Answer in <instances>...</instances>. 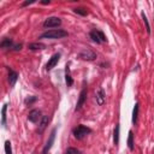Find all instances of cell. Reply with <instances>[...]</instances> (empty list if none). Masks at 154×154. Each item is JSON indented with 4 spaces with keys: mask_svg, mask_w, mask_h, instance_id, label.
Here are the masks:
<instances>
[{
    "mask_svg": "<svg viewBox=\"0 0 154 154\" xmlns=\"http://www.w3.org/2000/svg\"><path fill=\"white\" fill-rule=\"evenodd\" d=\"M69 34L64 29H51L40 35V39H49V40H59L66 37Z\"/></svg>",
    "mask_w": 154,
    "mask_h": 154,
    "instance_id": "obj_1",
    "label": "cell"
},
{
    "mask_svg": "<svg viewBox=\"0 0 154 154\" xmlns=\"http://www.w3.org/2000/svg\"><path fill=\"white\" fill-rule=\"evenodd\" d=\"M90 132H92V129L88 128V126H86V125H82V124L78 125L77 128H75L73 131H72V134H73V136H75L76 140H83Z\"/></svg>",
    "mask_w": 154,
    "mask_h": 154,
    "instance_id": "obj_2",
    "label": "cell"
},
{
    "mask_svg": "<svg viewBox=\"0 0 154 154\" xmlns=\"http://www.w3.org/2000/svg\"><path fill=\"white\" fill-rule=\"evenodd\" d=\"M89 37L96 42V43H104V42H107V39L104 34V31L99 30V29H93L90 33H89Z\"/></svg>",
    "mask_w": 154,
    "mask_h": 154,
    "instance_id": "obj_3",
    "label": "cell"
},
{
    "mask_svg": "<svg viewBox=\"0 0 154 154\" xmlns=\"http://www.w3.org/2000/svg\"><path fill=\"white\" fill-rule=\"evenodd\" d=\"M78 58L82 60H87V61H93L96 59V53L93 52L89 48H84L78 53Z\"/></svg>",
    "mask_w": 154,
    "mask_h": 154,
    "instance_id": "obj_4",
    "label": "cell"
},
{
    "mask_svg": "<svg viewBox=\"0 0 154 154\" xmlns=\"http://www.w3.org/2000/svg\"><path fill=\"white\" fill-rule=\"evenodd\" d=\"M55 134H57V129L54 128L51 131L49 137H48V140H47V142H46V144H45V147L42 149V154H48V152L51 150V148H52V146L54 143V140H55Z\"/></svg>",
    "mask_w": 154,
    "mask_h": 154,
    "instance_id": "obj_5",
    "label": "cell"
},
{
    "mask_svg": "<svg viewBox=\"0 0 154 154\" xmlns=\"http://www.w3.org/2000/svg\"><path fill=\"white\" fill-rule=\"evenodd\" d=\"M61 24V19L59 17H48L45 19L43 22V27L45 28H57Z\"/></svg>",
    "mask_w": 154,
    "mask_h": 154,
    "instance_id": "obj_6",
    "label": "cell"
},
{
    "mask_svg": "<svg viewBox=\"0 0 154 154\" xmlns=\"http://www.w3.org/2000/svg\"><path fill=\"white\" fill-rule=\"evenodd\" d=\"M87 94H88V90L87 88H83L80 93V96H78V100H77V104H76V107H75V112L80 111L82 108V106L84 105L86 100H87Z\"/></svg>",
    "mask_w": 154,
    "mask_h": 154,
    "instance_id": "obj_7",
    "label": "cell"
},
{
    "mask_svg": "<svg viewBox=\"0 0 154 154\" xmlns=\"http://www.w3.org/2000/svg\"><path fill=\"white\" fill-rule=\"evenodd\" d=\"M42 117H43V116H41V111L37 110V108H34V110H31V111L29 112V114H28V120L31 122V123H37L39 120L42 119Z\"/></svg>",
    "mask_w": 154,
    "mask_h": 154,
    "instance_id": "obj_8",
    "label": "cell"
},
{
    "mask_svg": "<svg viewBox=\"0 0 154 154\" xmlns=\"http://www.w3.org/2000/svg\"><path fill=\"white\" fill-rule=\"evenodd\" d=\"M95 101L99 106H102L106 101V93L104 90V88H99L96 92H95Z\"/></svg>",
    "mask_w": 154,
    "mask_h": 154,
    "instance_id": "obj_9",
    "label": "cell"
},
{
    "mask_svg": "<svg viewBox=\"0 0 154 154\" xmlns=\"http://www.w3.org/2000/svg\"><path fill=\"white\" fill-rule=\"evenodd\" d=\"M59 59H60V53H54L51 58H49V60H48V63L46 64V70L47 71H49V70H52L57 64H58V61H59Z\"/></svg>",
    "mask_w": 154,
    "mask_h": 154,
    "instance_id": "obj_10",
    "label": "cell"
},
{
    "mask_svg": "<svg viewBox=\"0 0 154 154\" xmlns=\"http://www.w3.org/2000/svg\"><path fill=\"white\" fill-rule=\"evenodd\" d=\"M18 77H19L18 72L9 67V83H10L11 87H13V86L16 84V82H17V80H18Z\"/></svg>",
    "mask_w": 154,
    "mask_h": 154,
    "instance_id": "obj_11",
    "label": "cell"
},
{
    "mask_svg": "<svg viewBox=\"0 0 154 154\" xmlns=\"http://www.w3.org/2000/svg\"><path fill=\"white\" fill-rule=\"evenodd\" d=\"M13 45H15L13 41L11 39H9V37H4L1 40V42H0V47H1L3 49H12Z\"/></svg>",
    "mask_w": 154,
    "mask_h": 154,
    "instance_id": "obj_12",
    "label": "cell"
},
{
    "mask_svg": "<svg viewBox=\"0 0 154 154\" xmlns=\"http://www.w3.org/2000/svg\"><path fill=\"white\" fill-rule=\"evenodd\" d=\"M48 122H49V117H48V116H43L42 119H41V122H40V126H39V132H40V134H42L43 130L47 128Z\"/></svg>",
    "mask_w": 154,
    "mask_h": 154,
    "instance_id": "obj_13",
    "label": "cell"
},
{
    "mask_svg": "<svg viewBox=\"0 0 154 154\" xmlns=\"http://www.w3.org/2000/svg\"><path fill=\"white\" fill-rule=\"evenodd\" d=\"M28 48L30 51H40V49H45L46 46L43 43H40V42H31L28 45Z\"/></svg>",
    "mask_w": 154,
    "mask_h": 154,
    "instance_id": "obj_14",
    "label": "cell"
},
{
    "mask_svg": "<svg viewBox=\"0 0 154 154\" xmlns=\"http://www.w3.org/2000/svg\"><path fill=\"white\" fill-rule=\"evenodd\" d=\"M128 147H129V149L131 152L135 148V138H134V132L131 130L129 131V136H128Z\"/></svg>",
    "mask_w": 154,
    "mask_h": 154,
    "instance_id": "obj_15",
    "label": "cell"
},
{
    "mask_svg": "<svg viewBox=\"0 0 154 154\" xmlns=\"http://www.w3.org/2000/svg\"><path fill=\"white\" fill-rule=\"evenodd\" d=\"M65 82L67 84V87H71L73 84V80L70 75V70H69V66H66V70H65Z\"/></svg>",
    "mask_w": 154,
    "mask_h": 154,
    "instance_id": "obj_16",
    "label": "cell"
},
{
    "mask_svg": "<svg viewBox=\"0 0 154 154\" xmlns=\"http://www.w3.org/2000/svg\"><path fill=\"white\" fill-rule=\"evenodd\" d=\"M138 110H140V104L136 102L135 106H134V110H132V123L136 124L137 123V117H138Z\"/></svg>",
    "mask_w": 154,
    "mask_h": 154,
    "instance_id": "obj_17",
    "label": "cell"
},
{
    "mask_svg": "<svg viewBox=\"0 0 154 154\" xmlns=\"http://www.w3.org/2000/svg\"><path fill=\"white\" fill-rule=\"evenodd\" d=\"M119 130H120L119 124H117L114 130H113V143L116 146H118V143H119Z\"/></svg>",
    "mask_w": 154,
    "mask_h": 154,
    "instance_id": "obj_18",
    "label": "cell"
},
{
    "mask_svg": "<svg viewBox=\"0 0 154 154\" xmlns=\"http://www.w3.org/2000/svg\"><path fill=\"white\" fill-rule=\"evenodd\" d=\"M7 104H5L1 108V124L5 126L6 125V111H7Z\"/></svg>",
    "mask_w": 154,
    "mask_h": 154,
    "instance_id": "obj_19",
    "label": "cell"
},
{
    "mask_svg": "<svg viewBox=\"0 0 154 154\" xmlns=\"http://www.w3.org/2000/svg\"><path fill=\"white\" fill-rule=\"evenodd\" d=\"M73 12L77 13V15H80V16H83V17L88 15L87 9H84V7H76V9H73Z\"/></svg>",
    "mask_w": 154,
    "mask_h": 154,
    "instance_id": "obj_20",
    "label": "cell"
},
{
    "mask_svg": "<svg viewBox=\"0 0 154 154\" xmlns=\"http://www.w3.org/2000/svg\"><path fill=\"white\" fill-rule=\"evenodd\" d=\"M141 16H142V19H143V22H144V24H146L147 33H148V34H150V25H149V22H148V18H147L146 13H144V12H142V13H141Z\"/></svg>",
    "mask_w": 154,
    "mask_h": 154,
    "instance_id": "obj_21",
    "label": "cell"
},
{
    "mask_svg": "<svg viewBox=\"0 0 154 154\" xmlns=\"http://www.w3.org/2000/svg\"><path fill=\"white\" fill-rule=\"evenodd\" d=\"M5 153L6 154H12V147H11V142L10 141H5Z\"/></svg>",
    "mask_w": 154,
    "mask_h": 154,
    "instance_id": "obj_22",
    "label": "cell"
},
{
    "mask_svg": "<svg viewBox=\"0 0 154 154\" xmlns=\"http://www.w3.org/2000/svg\"><path fill=\"white\" fill-rule=\"evenodd\" d=\"M65 154H80V150L77 148H73V147H69L65 150Z\"/></svg>",
    "mask_w": 154,
    "mask_h": 154,
    "instance_id": "obj_23",
    "label": "cell"
},
{
    "mask_svg": "<svg viewBox=\"0 0 154 154\" xmlns=\"http://www.w3.org/2000/svg\"><path fill=\"white\" fill-rule=\"evenodd\" d=\"M36 100H37V98H36V96H30V98H27L24 102H25L27 105H28V104H29V105H31V104H33V102H35Z\"/></svg>",
    "mask_w": 154,
    "mask_h": 154,
    "instance_id": "obj_24",
    "label": "cell"
},
{
    "mask_svg": "<svg viewBox=\"0 0 154 154\" xmlns=\"http://www.w3.org/2000/svg\"><path fill=\"white\" fill-rule=\"evenodd\" d=\"M22 47H23V45H22V43H15L11 51H16V52H17V51H21V49H22Z\"/></svg>",
    "mask_w": 154,
    "mask_h": 154,
    "instance_id": "obj_25",
    "label": "cell"
},
{
    "mask_svg": "<svg viewBox=\"0 0 154 154\" xmlns=\"http://www.w3.org/2000/svg\"><path fill=\"white\" fill-rule=\"evenodd\" d=\"M34 3H36L35 0H30V1H24V3L22 4V7H25V6H28V5H31V4H34Z\"/></svg>",
    "mask_w": 154,
    "mask_h": 154,
    "instance_id": "obj_26",
    "label": "cell"
},
{
    "mask_svg": "<svg viewBox=\"0 0 154 154\" xmlns=\"http://www.w3.org/2000/svg\"><path fill=\"white\" fill-rule=\"evenodd\" d=\"M49 3H51L49 0H43V1H41V4H42V5H48Z\"/></svg>",
    "mask_w": 154,
    "mask_h": 154,
    "instance_id": "obj_27",
    "label": "cell"
}]
</instances>
